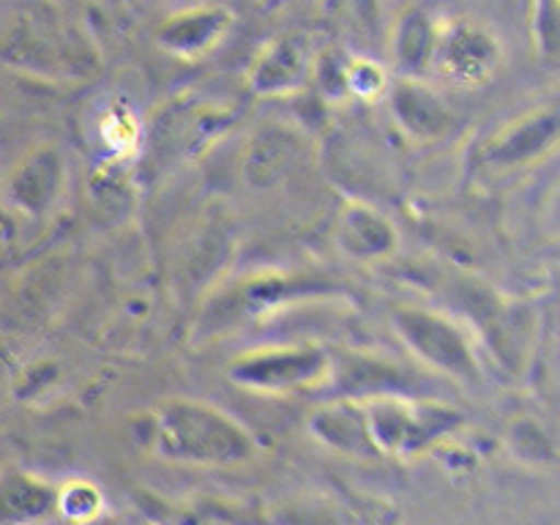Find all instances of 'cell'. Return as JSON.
Returning a JSON list of instances; mask_svg holds the SVG:
<instances>
[{
    "label": "cell",
    "mask_w": 560,
    "mask_h": 525,
    "mask_svg": "<svg viewBox=\"0 0 560 525\" xmlns=\"http://www.w3.org/2000/svg\"><path fill=\"white\" fill-rule=\"evenodd\" d=\"M386 98L388 107H392L394 124L416 145L441 140L452 129V109L443 102L441 93L427 85L424 80L397 77L394 82H388Z\"/></svg>",
    "instance_id": "cell-7"
},
{
    "label": "cell",
    "mask_w": 560,
    "mask_h": 525,
    "mask_svg": "<svg viewBox=\"0 0 560 525\" xmlns=\"http://www.w3.org/2000/svg\"><path fill=\"white\" fill-rule=\"evenodd\" d=\"M137 424V438H145L151 452L180 463H241L255 448L244 424L200 399H164Z\"/></svg>",
    "instance_id": "cell-1"
},
{
    "label": "cell",
    "mask_w": 560,
    "mask_h": 525,
    "mask_svg": "<svg viewBox=\"0 0 560 525\" xmlns=\"http://www.w3.org/2000/svg\"><path fill=\"white\" fill-rule=\"evenodd\" d=\"M63 186V156L58 148L27 153L9 178V200L27 217H38L55 206Z\"/></svg>",
    "instance_id": "cell-11"
},
{
    "label": "cell",
    "mask_w": 560,
    "mask_h": 525,
    "mask_svg": "<svg viewBox=\"0 0 560 525\" xmlns=\"http://www.w3.org/2000/svg\"><path fill=\"white\" fill-rule=\"evenodd\" d=\"M315 71L312 44L304 36H279L260 49L249 71V88L260 96L301 91Z\"/></svg>",
    "instance_id": "cell-8"
},
{
    "label": "cell",
    "mask_w": 560,
    "mask_h": 525,
    "mask_svg": "<svg viewBox=\"0 0 560 525\" xmlns=\"http://www.w3.org/2000/svg\"><path fill=\"white\" fill-rule=\"evenodd\" d=\"M310 427L323 443H328L337 452L353 454V457H381L375 443H372L364 405L359 397L323 405L320 410L312 413Z\"/></svg>",
    "instance_id": "cell-13"
},
{
    "label": "cell",
    "mask_w": 560,
    "mask_h": 525,
    "mask_svg": "<svg viewBox=\"0 0 560 525\" xmlns=\"http://www.w3.org/2000/svg\"><path fill=\"white\" fill-rule=\"evenodd\" d=\"M91 197L93 202H98V211L109 213V217H113V202H115V217H120V213L129 211V202L131 197H135V191H131L129 180L120 178V173H109V170H104V173H98L96 178H93Z\"/></svg>",
    "instance_id": "cell-19"
},
{
    "label": "cell",
    "mask_w": 560,
    "mask_h": 525,
    "mask_svg": "<svg viewBox=\"0 0 560 525\" xmlns=\"http://www.w3.org/2000/svg\"><path fill=\"white\" fill-rule=\"evenodd\" d=\"M503 42L495 27L476 16H452L435 22L430 69L457 88H479L498 74Z\"/></svg>",
    "instance_id": "cell-3"
},
{
    "label": "cell",
    "mask_w": 560,
    "mask_h": 525,
    "mask_svg": "<svg viewBox=\"0 0 560 525\" xmlns=\"http://www.w3.org/2000/svg\"><path fill=\"white\" fill-rule=\"evenodd\" d=\"M534 42L545 63H556L560 55V5L556 0L534 5Z\"/></svg>",
    "instance_id": "cell-18"
},
{
    "label": "cell",
    "mask_w": 560,
    "mask_h": 525,
    "mask_svg": "<svg viewBox=\"0 0 560 525\" xmlns=\"http://www.w3.org/2000/svg\"><path fill=\"white\" fill-rule=\"evenodd\" d=\"M11 63L44 74V71H71L80 66V36L60 20H25L11 31L5 42Z\"/></svg>",
    "instance_id": "cell-6"
},
{
    "label": "cell",
    "mask_w": 560,
    "mask_h": 525,
    "mask_svg": "<svg viewBox=\"0 0 560 525\" xmlns=\"http://www.w3.org/2000/svg\"><path fill=\"white\" fill-rule=\"evenodd\" d=\"M228 375L249 392L293 394L328 381L334 364L317 348H260L230 361Z\"/></svg>",
    "instance_id": "cell-5"
},
{
    "label": "cell",
    "mask_w": 560,
    "mask_h": 525,
    "mask_svg": "<svg viewBox=\"0 0 560 525\" xmlns=\"http://www.w3.org/2000/svg\"><path fill=\"white\" fill-rule=\"evenodd\" d=\"M361 405L377 454H413L463 424V413L448 405L394 392L361 397Z\"/></svg>",
    "instance_id": "cell-2"
},
{
    "label": "cell",
    "mask_w": 560,
    "mask_h": 525,
    "mask_svg": "<svg viewBox=\"0 0 560 525\" xmlns=\"http://www.w3.org/2000/svg\"><path fill=\"white\" fill-rule=\"evenodd\" d=\"M102 140L118 156H131L142 145V129L126 107H109L102 115Z\"/></svg>",
    "instance_id": "cell-16"
},
{
    "label": "cell",
    "mask_w": 560,
    "mask_h": 525,
    "mask_svg": "<svg viewBox=\"0 0 560 525\" xmlns=\"http://www.w3.org/2000/svg\"><path fill=\"white\" fill-rule=\"evenodd\" d=\"M301 156V137L288 126L268 124L252 135L244 153V178L252 186H273Z\"/></svg>",
    "instance_id": "cell-14"
},
{
    "label": "cell",
    "mask_w": 560,
    "mask_h": 525,
    "mask_svg": "<svg viewBox=\"0 0 560 525\" xmlns=\"http://www.w3.org/2000/svg\"><path fill=\"white\" fill-rule=\"evenodd\" d=\"M392 320L410 353L419 355L427 366L457 377V381L479 377V364H476L468 331L448 315L435 310H419V306H399L394 310Z\"/></svg>",
    "instance_id": "cell-4"
},
{
    "label": "cell",
    "mask_w": 560,
    "mask_h": 525,
    "mask_svg": "<svg viewBox=\"0 0 560 525\" xmlns=\"http://www.w3.org/2000/svg\"><path fill=\"white\" fill-rule=\"evenodd\" d=\"M388 77L386 69L375 60L366 58H350L345 63V93H353L361 98H377L386 96Z\"/></svg>",
    "instance_id": "cell-17"
},
{
    "label": "cell",
    "mask_w": 560,
    "mask_h": 525,
    "mask_svg": "<svg viewBox=\"0 0 560 525\" xmlns=\"http://www.w3.org/2000/svg\"><path fill=\"white\" fill-rule=\"evenodd\" d=\"M509 438H512V443L517 452H523L525 446H534V459H550L552 457V446H550V441H547L545 430H541L539 424H534V421H520Z\"/></svg>",
    "instance_id": "cell-20"
},
{
    "label": "cell",
    "mask_w": 560,
    "mask_h": 525,
    "mask_svg": "<svg viewBox=\"0 0 560 525\" xmlns=\"http://www.w3.org/2000/svg\"><path fill=\"white\" fill-rule=\"evenodd\" d=\"M558 142V113L556 109H536L525 118L514 120L492 140L487 159L498 167H514V164L534 162L552 151Z\"/></svg>",
    "instance_id": "cell-12"
},
{
    "label": "cell",
    "mask_w": 560,
    "mask_h": 525,
    "mask_svg": "<svg viewBox=\"0 0 560 525\" xmlns=\"http://www.w3.org/2000/svg\"><path fill=\"white\" fill-rule=\"evenodd\" d=\"M337 244L350 260L381 262L397 252L399 233L377 208L361 200H350L339 213Z\"/></svg>",
    "instance_id": "cell-10"
},
{
    "label": "cell",
    "mask_w": 560,
    "mask_h": 525,
    "mask_svg": "<svg viewBox=\"0 0 560 525\" xmlns=\"http://www.w3.org/2000/svg\"><path fill=\"white\" fill-rule=\"evenodd\" d=\"M233 20L235 16L228 5H191L175 11L159 25L156 42L178 58H202L219 47V42L233 27Z\"/></svg>",
    "instance_id": "cell-9"
},
{
    "label": "cell",
    "mask_w": 560,
    "mask_h": 525,
    "mask_svg": "<svg viewBox=\"0 0 560 525\" xmlns=\"http://www.w3.org/2000/svg\"><path fill=\"white\" fill-rule=\"evenodd\" d=\"M432 42H435V20L421 5H410L399 14L392 31V60L399 77L421 80L430 71Z\"/></svg>",
    "instance_id": "cell-15"
}]
</instances>
